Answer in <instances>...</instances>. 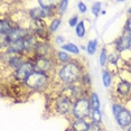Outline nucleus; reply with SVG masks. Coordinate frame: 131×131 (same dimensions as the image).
<instances>
[{"instance_id": "4468645a", "label": "nucleus", "mask_w": 131, "mask_h": 131, "mask_svg": "<svg viewBox=\"0 0 131 131\" xmlns=\"http://www.w3.org/2000/svg\"><path fill=\"white\" fill-rule=\"evenodd\" d=\"M7 56H8L7 65H8V67L9 68H13L14 72L24 63V61H25V59L23 58L24 55H7Z\"/></svg>"}, {"instance_id": "39448f33", "label": "nucleus", "mask_w": 131, "mask_h": 131, "mask_svg": "<svg viewBox=\"0 0 131 131\" xmlns=\"http://www.w3.org/2000/svg\"><path fill=\"white\" fill-rule=\"evenodd\" d=\"M73 103H74V101L71 99L68 95L62 93L55 99L54 109H55L56 113H58V114L67 115L70 112H72Z\"/></svg>"}, {"instance_id": "bb28decb", "label": "nucleus", "mask_w": 131, "mask_h": 131, "mask_svg": "<svg viewBox=\"0 0 131 131\" xmlns=\"http://www.w3.org/2000/svg\"><path fill=\"white\" fill-rule=\"evenodd\" d=\"M91 11L94 15V17H99L100 14L102 13V10H101V2H94L91 8Z\"/></svg>"}, {"instance_id": "f704fd0d", "label": "nucleus", "mask_w": 131, "mask_h": 131, "mask_svg": "<svg viewBox=\"0 0 131 131\" xmlns=\"http://www.w3.org/2000/svg\"><path fill=\"white\" fill-rule=\"evenodd\" d=\"M127 131H131V126L129 128H127Z\"/></svg>"}, {"instance_id": "7c9ffc66", "label": "nucleus", "mask_w": 131, "mask_h": 131, "mask_svg": "<svg viewBox=\"0 0 131 131\" xmlns=\"http://www.w3.org/2000/svg\"><path fill=\"white\" fill-rule=\"evenodd\" d=\"M79 23H80V20H79V17L77 16H73L68 19V25H70V27H76V26L79 25Z\"/></svg>"}, {"instance_id": "412c9836", "label": "nucleus", "mask_w": 131, "mask_h": 131, "mask_svg": "<svg viewBox=\"0 0 131 131\" xmlns=\"http://www.w3.org/2000/svg\"><path fill=\"white\" fill-rule=\"evenodd\" d=\"M97 44H99V41H97L96 38L89 40L88 45H86V52L89 53V55L95 54V52H96V49H97Z\"/></svg>"}, {"instance_id": "2eb2a0df", "label": "nucleus", "mask_w": 131, "mask_h": 131, "mask_svg": "<svg viewBox=\"0 0 131 131\" xmlns=\"http://www.w3.org/2000/svg\"><path fill=\"white\" fill-rule=\"evenodd\" d=\"M14 26L15 25H13V23L8 18H2L0 20V37L5 38L8 35V32L14 28Z\"/></svg>"}, {"instance_id": "f257e3e1", "label": "nucleus", "mask_w": 131, "mask_h": 131, "mask_svg": "<svg viewBox=\"0 0 131 131\" xmlns=\"http://www.w3.org/2000/svg\"><path fill=\"white\" fill-rule=\"evenodd\" d=\"M84 68L80 61L72 59L70 63L61 65L57 70V76L61 82L65 85L76 84L81 82V79L84 74Z\"/></svg>"}, {"instance_id": "7ed1b4c3", "label": "nucleus", "mask_w": 131, "mask_h": 131, "mask_svg": "<svg viewBox=\"0 0 131 131\" xmlns=\"http://www.w3.org/2000/svg\"><path fill=\"white\" fill-rule=\"evenodd\" d=\"M31 35V31L29 30V28L21 27V26H14V28L8 32V35L5 38H1V48L6 49V47L8 46V44L15 43V41L24 40L27 37Z\"/></svg>"}, {"instance_id": "4be33fe9", "label": "nucleus", "mask_w": 131, "mask_h": 131, "mask_svg": "<svg viewBox=\"0 0 131 131\" xmlns=\"http://www.w3.org/2000/svg\"><path fill=\"white\" fill-rule=\"evenodd\" d=\"M75 32H76V36L79 38H83L85 36V25H84V21L81 20V21L79 23V25L75 27Z\"/></svg>"}, {"instance_id": "9b49d317", "label": "nucleus", "mask_w": 131, "mask_h": 131, "mask_svg": "<svg viewBox=\"0 0 131 131\" xmlns=\"http://www.w3.org/2000/svg\"><path fill=\"white\" fill-rule=\"evenodd\" d=\"M115 121H117V123L119 124V127L123 128V129L129 128L131 126V112L124 108L117 117H115Z\"/></svg>"}, {"instance_id": "6e6552de", "label": "nucleus", "mask_w": 131, "mask_h": 131, "mask_svg": "<svg viewBox=\"0 0 131 131\" xmlns=\"http://www.w3.org/2000/svg\"><path fill=\"white\" fill-rule=\"evenodd\" d=\"M54 11L55 10H46L41 7H36L28 10V16L31 20H44L45 18L52 17Z\"/></svg>"}, {"instance_id": "a878e982", "label": "nucleus", "mask_w": 131, "mask_h": 131, "mask_svg": "<svg viewBox=\"0 0 131 131\" xmlns=\"http://www.w3.org/2000/svg\"><path fill=\"white\" fill-rule=\"evenodd\" d=\"M124 109V106L122 105V104L120 103H118V102H114L112 104V113H113V115H114V118L117 117V115L120 113L122 110Z\"/></svg>"}, {"instance_id": "2f4dec72", "label": "nucleus", "mask_w": 131, "mask_h": 131, "mask_svg": "<svg viewBox=\"0 0 131 131\" xmlns=\"http://www.w3.org/2000/svg\"><path fill=\"white\" fill-rule=\"evenodd\" d=\"M77 8H79V11L81 14H85L86 11H88V7H86V5L84 4V2H82V1L77 2Z\"/></svg>"}, {"instance_id": "0eeeda50", "label": "nucleus", "mask_w": 131, "mask_h": 131, "mask_svg": "<svg viewBox=\"0 0 131 131\" xmlns=\"http://www.w3.org/2000/svg\"><path fill=\"white\" fill-rule=\"evenodd\" d=\"M31 59L34 62L36 72L48 74L54 68V63H53V59L50 57H32Z\"/></svg>"}, {"instance_id": "1a4fd4ad", "label": "nucleus", "mask_w": 131, "mask_h": 131, "mask_svg": "<svg viewBox=\"0 0 131 131\" xmlns=\"http://www.w3.org/2000/svg\"><path fill=\"white\" fill-rule=\"evenodd\" d=\"M113 45H114L115 50L119 53L129 50L131 48V37L127 34H123L115 39V41L113 43Z\"/></svg>"}, {"instance_id": "5701e85b", "label": "nucleus", "mask_w": 131, "mask_h": 131, "mask_svg": "<svg viewBox=\"0 0 131 131\" xmlns=\"http://www.w3.org/2000/svg\"><path fill=\"white\" fill-rule=\"evenodd\" d=\"M108 58H109V55H108V50H106V47H103L101 49V53H100V65L101 66H105L106 63H108Z\"/></svg>"}, {"instance_id": "a211bd4d", "label": "nucleus", "mask_w": 131, "mask_h": 131, "mask_svg": "<svg viewBox=\"0 0 131 131\" xmlns=\"http://www.w3.org/2000/svg\"><path fill=\"white\" fill-rule=\"evenodd\" d=\"M62 50H64V52L68 53V54H74V55H79L80 54V48L77 47L74 43H66L64 44V45H62Z\"/></svg>"}, {"instance_id": "72a5a7b5", "label": "nucleus", "mask_w": 131, "mask_h": 131, "mask_svg": "<svg viewBox=\"0 0 131 131\" xmlns=\"http://www.w3.org/2000/svg\"><path fill=\"white\" fill-rule=\"evenodd\" d=\"M128 14H129V15H131V7L129 8V10H128Z\"/></svg>"}, {"instance_id": "9d476101", "label": "nucleus", "mask_w": 131, "mask_h": 131, "mask_svg": "<svg viewBox=\"0 0 131 131\" xmlns=\"http://www.w3.org/2000/svg\"><path fill=\"white\" fill-rule=\"evenodd\" d=\"M115 92L119 96L121 97H127L128 95L131 94V82H129L126 79H120L115 86Z\"/></svg>"}, {"instance_id": "20e7f679", "label": "nucleus", "mask_w": 131, "mask_h": 131, "mask_svg": "<svg viewBox=\"0 0 131 131\" xmlns=\"http://www.w3.org/2000/svg\"><path fill=\"white\" fill-rule=\"evenodd\" d=\"M92 108L90 105V101L89 97H81V99L74 101L73 103V109H72V115L74 119H84L86 120L90 118Z\"/></svg>"}, {"instance_id": "ddd939ff", "label": "nucleus", "mask_w": 131, "mask_h": 131, "mask_svg": "<svg viewBox=\"0 0 131 131\" xmlns=\"http://www.w3.org/2000/svg\"><path fill=\"white\" fill-rule=\"evenodd\" d=\"M72 131H89L90 129V122L84 119H74L71 123Z\"/></svg>"}, {"instance_id": "aec40b11", "label": "nucleus", "mask_w": 131, "mask_h": 131, "mask_svg": "<svg viewBox=\"0 0 131 131\" xmlns=\"http://www.w3.org/2000/svg\"><path fill=\"white\" fill-rule=\"evenodd\" d=\"M61 25H62V18L61 17L53 18L52 21H50L49 25H48V31L49 32H55L59 27H61Z\"/></svg>"}, {"instance_id": "393cba45", "label": "nucleus", "mask_w": 131, "mask_h": 131, "mask_svg": "<svg viewBox=\"0 0 131 131\" xmlns=\"http://www.w3.org/2000/svg\"><path fill=\"white\" fill-rule=\"evenodd\" d=\"M80 83H81L85 89L88 88V86H90L91 85V76H90V74H89L88 72H85L84 74H83V76L81 79V82Z\"/></svg>"}, {"instance_id": "b1692460", "label": "nucleus", "mask_w": 131, "mask_h": 131, "mask_svg": "<svg viewBox=\"0 0 131 131\" xmlns=\"http://www.w3.org/2000/svg\"><path fill=\"white\" fill-rule=\"evenodd\" d=\"M90 119L92 122H99L100 123L101 120H102V113H101L100 110H92Z\"/></svg>"}, {"instance_id": "cd10ccee", "label": "nucleus", "mask_w": 131, "mask_h": 131, "mask_svg": "<svg viewBox=\"0 0 131 131\" xmlns=\"http://www.w3.org/2000/svg\"><path fill=\"white\" fill-rule=\"evenodd\" d=\"M67 6H68V1H59L57 2V11L59 14H62L63 15L65 11L67 10Z\"/></svg>"}, {"instance_id": "dca6fc26", "label": "nucleus", "mask_w": 131, "mask_h": 131, "mask_svg": "<svg viewBox=\"0 0 131 131\" xmlns=\"http://www.w3.org/2000/svg\"><path fill=\"white\" fill-rule=\"evenodd\" d=\"M55 58H56V61L59 62V63L63 64V65L70 63V62L72 61V57H71V55L68 54V53L64 52V50H58V52H56Z\"/></svg>"}, {"instance_id": "f8f14e48", "label": "nucleus", "mask_w": 131, "mask_h": 131, "mask_svg": "<svg viewBox=\"0 0 131 131\" xmlns=\"http://www.w3.org/2000/svg\"><path fill=\"white\" fill-rule=\"evenodd\" d=\"M52 46L47 41H39L36 50L34 52V57H50Z\"/></svg>"}, {"instance_id": "c756f323", "label": "nucleus", "mask_w": 131, "mask_h": 131, "mask_svg": "<svg viewBox=\"0 0 131 131\" xmlns=\"http://www.w3.org/2000/svg\"><path fill=\"white\" fill-rule=\"evenodd\" d=\"M89 131H102V128H101L99 122H90V129Z\"/></svg>"}, {"instance_id": "473e14b6", "label": "nucleus", "mask_w": 131, "mask_h": 131, "mask_svg": "<svg viewBox=\"0 0 131 131\" xmlns=\"http://www.w3.org/2000/svg\"><path fill=\"white\" fill-rule=\"evenodd\" d=\"M64 40H65V38L62 36V35H58V36H56V37H55L54 43L56 44V45H62V44L64 43Z\"/></svg>"}, {"instance_id": "c9c22d12", "label": "nucleus", "mask_w": 131, "mask_h": 131, "mask_svg": "<svg viewBox=\"0 0 131 131\" xmlns=\"http://www.w3.org/2000/svg\"><path fill=\"white\" fill-rule=\"evenodd\" d=\"M129 72L131 73V64H130V66H129Z\"/></svg>"}, {"instance_id": "f03ea898", "label": "nucleus", "mask_w": 131, "mask_h": 131, "mask_svg": "<svg viewBox=\"0 0 131 131\" xmlns=\"http://www.w3.org/2000/svg\"><path fill=\"white\" fill-rule=\"evenodd\" d=\"M48 84H49L48 74L36 72V71L24 82V85L28 90H31V91H43L47 89Z\"/></svg>"}, {"instance_id": "c85d7f7f", "label": "nucleus", "mask_w": 131, "mask_h": 131, "mask_svg": "<svg viewBox=\"0 0 131 131\" xmlns=\"http://www.w3.org/2000/svg\"><path fill=\"white\" fill-rule=\"evenodd\" d=\"M123 34H127L131 37V16L128 17V19L126 20V24H124V27H123Z\"/></svg>"}, {"instance_id": "f3484780", "label": "nucleus", "mask_w": 131, "mask_h": 131, "mask_svg": "<svg viewBox=\"0 0 131 131\" xmlns=\"http://www.w3.org/2000/svg\"><path fill=\"white\" fill-rule=\"evenodd\" d=\"M89 101H90V105L92 110H100L101 103H100V99H99V95L95 92H91L89 94Z\"/></svg>"}, {"instance_id": "6ab92c4d", "label": "nucleus", "mask_w": 131, "mask_h": 131, "mask_svg": "<svg viewBox=\"0 0 131 131\" xmlns=\"http://www.w3.org/2000/svg\"><path fill=\"white\" fill-rule=\"evenodd\" d=\"M102 83L105 88H110L112 84V75L111 72L106 68L102 70Z\"/></svg>"}, {"instance_id": "423d86ee", "label": "nucleus", "mask_w": 131, "mask_h": 131, "mask_svg": "<svg viewBox=\"0 0 131 131\" xmlns=\"http://www.w3.org/2000/svg\"><path fill=\"white\" fill-rule=\"evenodd\" d=\"M34 72H35V66L32 59H25L24 63L14 72V79L17 82L24 83Z\"/></svg>"}]
</instances>
